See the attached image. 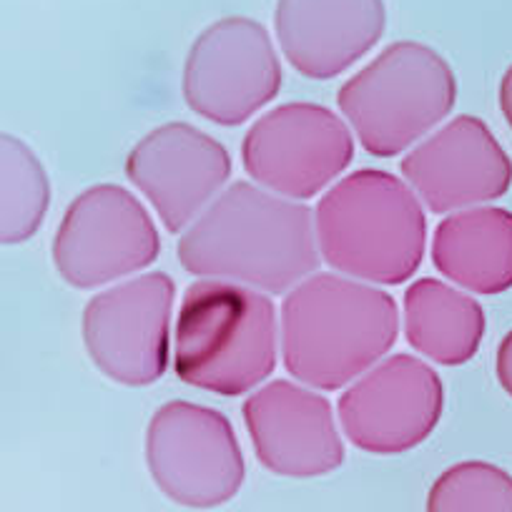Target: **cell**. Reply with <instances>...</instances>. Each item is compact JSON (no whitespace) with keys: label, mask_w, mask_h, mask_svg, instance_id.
<instances>
[{"label":"cell","mask_w":512,"mask_h":512,"mask_svg":"<svg viewBox=\"0 0 512 512\" xmlns=\"http://www.w3.org/2000/svg\"><path fill=\"white\" fill-rule=\"evenodd\" d=\"M179 262L204 279L284 294L319 267L314 214L249 181L221 191L179 239Z\"/></svg>","instance_id":"6da1fadb"},{"label":"cell","mask_w":512,"mask_h":512,"mask_svg":"<svg viewBox=\"0 0 512 512\" xmlns=\"http://www.w3.org/2000/svg\"><path fill=\"white\" fill-rule=\"evenodd\" d=\"M284 367L314 390L332 392L362 377L395 347L397 302L382 289L339 274H314L282 304Z\"/></svg>","instance_id":"7a4b0ae2"},{"label":"cell","mask_w":512,"mask_h":512,"mask_svg":"<svg viewBox=\"0 0 512 512\" xmlns=\"http://www.w3.org/2000/svg\"><path fill=\"white\" fill-rule=\"evenodd\" d=\"M314 231L319 254L339 274L367 284H402L425 256L427 216L407 181L359 169L319 199Z\"/></svg>","instance_id":"3957f363"},{"label":"cell","mask_w":512,"mask_h":512,"mask_svg":"<svg viewBox=\"0 0 512 512\" xmlns=\"http://www.w3.org/2000/svg\"><path fill=\"white\" fill-rule=\"evenodd\" d=\"M279 342L282 327L267 294L224 279H199L176 314V377L221 397L246 395L274 372Z\"/></svg>","instance_id":"277c9868"},{"label":"cell","mask_w":512,"mask_h":512,"mask_svg":"<svg viewBox=\"0 0 512 512\" xmlns=\"http://www.w3.org/2000/svg\"><path fill=\"white\" fill-rule=\"evenodd\" d=\"M450 63L417 41H397L349 78L337 93L364 151L392 159L427 136L455 108Z\"/></svg>","instance_id":"5b68a950"},{"label":"cell","mask_w":512,"mask_h":512,"mask_svg":"<svg viewBox=\"0 0 512 512\" xmlns=\"http://www.w3.org/2000/svg\"><path fill=\"white\" fill-rule=\"evenodd\" d=\"M146 465L171 502L211 510L241 490L244 452L221 412L174 400L154 412L146 430Z\"/></svg>","instance_id":"8992f818"},{"label":"cell","mask_w":512,"mask_h":512,"mask_svg":"<svg viewBox=\"0 0 512 512\" xmlns=\"http://www.w3.org/2000/svg\"><path fill=\"white\" fill-rule=\"evenodd\" d=\"M159 231L146 206L118 184L81 191L53 239V264L63 282L96 289L156 262Z\"/></svg>","instance_id":"52a82bcc"},{"label":"cell","mask_w":512,"mask_h":512,"mask_svg":"<svg viewBox=\"0 0 512 512\" xmlns=\"http://www.w3.org/2000/svg\"><path fill=\"white\" fill-rule=\"evenodd\" d=\"M184 101L219 126H239L282 88V63L267 28L254 18L211 23L184 63Z\"/></svg>","instance_id":"ba28073f"},{"label":"cell","mask_w":512,"mask_h":512,"mask_svg":"<svg viewBox=\"0 0 512 512\" xmlns=\"http://www.w3.org/2000/svg\"><path fill=\"white\" fill-rule=\"evenodd\" d=\"M174 279L149 272L96 294L83 309V344L98 372L126 387L164 377L171 349Z\"/></svg>","instance_id":"9c48e42d"},{"label":"cell","mask_w":512,"mask_h":512,"mask_svg":"<svg viewBox=\"0 0 512 512\" xmlns=\"http://www.w3.org/2000/svg\"><path fill=\"white\" fill-rule=\"evenodd\" d=\"M352 156V131L319 103H284L259 118L241 141V161L254 184L294 201L327 189Z\"/></svg>","instance_id":"30bf717a"},{"label":"cell","mask_w":512,"mask_h":512,"mask_svg":"<svg viewBox=\"0 0 512 512\" xmlns=\"http://www.w3.org/2000/svg\"><path fill=\"white\" fill-rule=\"evenodd\" d=\"M337 410L354 447L369 455H402L432 435L445 410V387L427 362L395 354L354 379Z\"/></svg>","instance_id":"8fae6325"},{"label":"cell","mask_w":512,"mask_h":512,"mask_svg":"<svg viewBox=\"0 0 512 512\" xmlns=\"http://www.w3.org/2000/svg\"><path fill=\"white\" fill-rule=\"evenodd\" d=\"M128 181L149 199L166 231L189 229L231 176L224 146L191 123H164L126 159Z\"/></svg>","instance_id":"7c38bea8"},{"label":"cell","mask_w":512,"mask_h":512,"mask_svg":"<svg viewBox=\"0 0 512 512\" xmlns=\"http://www.w3.org/2000/svg\"><path fill=\"white\" fill-rule=\"evenodd\" d=\"M400 171L435 214L485 206L512 186V159L477 116L452 118L402 159Z\"/></svg>","instance_id":"4fadbf2b"},{"label":"cell","mask_w":512,"mask_h":512,"mask_svg":"<svg viewBox=\"0 0 512 512\" xmlns=\"http://www.w3.org/2000/svg\"><path fill=\"white\" fill-rule=\"evenodd\" d=\"M241 415L256 460L274 475L307 480L342 467L344 442L319 392L274 379L246 397Z\"/></svg>","instance_id":"5bb4252c"},{"label":"cell","mask_w":512,"mask_h":512,"mask_svg":"<svg viewBox=\"0 0 512 512\" xmlns=\"http://www.w3.org/2000/svg\"><path fill=\"white\" fill-rule=\"evenodd\" d=\"M384 28V0H277L274 11L284 56L312 81H327L362 61Z\"/></svg>","instance_id":"9a60e30c"},{"label":"cell","mask_w":512,"mask_h":512,"mask_svg":"<svg viewBox=\"0 0 512 512\" xmlns=\"http://www.w3.org/2000/svg\"><path fill=\"white\" fill-rule=\"evenodd\" d=\"M432 264L465 292L495 297L512 289V211L472 206L442 219Z\"/></svg>","instance_id":"2e32d148"},{"label":"cell","mask_w":512,"mask_h":512,"mask_svg":"<svg viewBox=\"0 0 512 512\" xmlns=\"http://www.w3.org/2000/svg\"><path fill=\"white\" fill-rule=\"evenodd\" d=\"M485 309L440 279H417L405 294L407 342L445 367L470 362L485 337Z\"/></svg>","instance_id":"e0dca14e"},{"label":"cell","mask_w":512,"mask_h":512,"mask_svg":"<svg viewBox=\"0 0 512 512\" xmlns=\"http://www.w3.org/2000/svg\"><path fill=\"white\" fill-rule=\"evenodd\" d=\"M0 154H3L0 239L3 244H21L31 239L41 226L51 204V186L38 156L21 139L3 134Z\"/></svg>","instance_id":"ac0fdd59"},{"label":"cell","mask_w":512,"mask_h":512,"mask_svg":"<svg viewBox=\"0 0 512 512\" xmlns=\"http://www.w3.org/2000/svg\"><path fill=\"white\" fill-rule=\"evenodd\" d=\"M427 512H512V475L492 462H457L432 482Z\"/></svg>","instance_id":"d6986e66"},{"label":"cell","mask_w":512,"mask_h":512,"mask_svg":"<svg viewBox=\"0 0 512 512\" xmlns=\"http://www.w3.org/2000/svg\"><path fill=\"white\" fill-rule=\"evenodd\" d=\"M495 372H497V382H500L502 390L512 397V329L505 334V337H502L500 347H497Z\"/></svg>","instance_id":"ffe728a7"},{"label":"cell","mask_w":512,"mask_h":512,"mask_svg":"<svg viewBox=\"0 0 512 512\" xmlns=\"http://www.w3.org/2000/svg\"><path fill=\"white\" fill-rule=\"evenodd\" d=\"M500 111L505 116L507 126L512 128V63L507 66V71L502 73L500 81Z\"/></svg>","instance_id":"44dd1931"}]
</instances>
